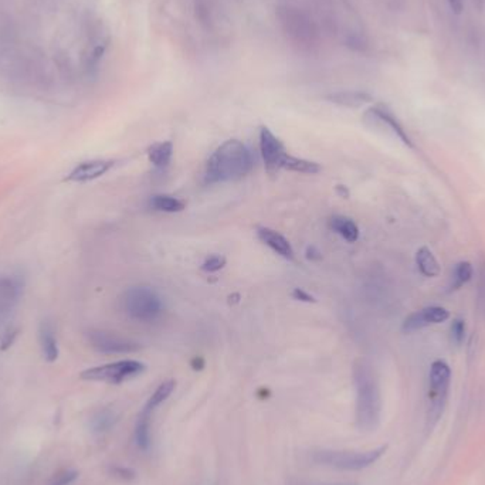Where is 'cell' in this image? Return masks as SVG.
Wrapping results in <instances>:
<instances>
[{"label":"cell","instance_id":"1","mask_svg":"<svg viewBox=\"0 0 485 485\" xmlns=\"http://www.w3.org/2000/svg\"><path fill=\"white\" fill-rule=\"evenodd\" d=\"M356 390V426L362 431H374L380 422L382 399L378 378L369 362L359 359L354 365Z\"/></svg>","mask_w":485,"mask_h":485},{"label":"cell","instance_id":"2","mask_svg":"<svg viewBox=\"0 0 485 485\" xmlns=\"http://www.w3.org/2000/svg\"><path fill=\"white\" fill-rule=\"evenodd\" d=\"M252 169V158L248 148L230 140L222 144L211 156L206 166V180L209 183L233 182L244 177Z\"/></svg>","mask_w":485,"mask_h":485},{"label":"cell","instance_id":"3","mask_svg":"<svg viewBox=\"0 0 485 485\" xmlns=\"http://www.w3.org/2000/svg\"><path fill=\"white\" fill-rule=\"evenodd\" d=\"M386 446L369 451H339L318 450L311 454V460L318 466L336 468L342 471H360L375 464L385 454Z\"/></svg>","mask_w":485,"mask_h":485},{"label":"cell","instance_id":"4","mask_svg":"<svg viewBox=\"0 0 485 485\" xmlns=\"http://www.w3.org/2000/svg\"><path fill=\"white\" fill-rule=\"evenodd\" d=\"M451 382V369L444 360H434L430 366L429 395H427V423L434 427L443 416Z\"/></svg>","mask_w":485,"mask_h":485},{"label":"cell","instance_id":"5","mask_svg":"<svg viewBox=\"0 0 485 485\" xmlns=\"http://www.w3.org/2000/svg\"><path fill=\"white\" fill-rule=\"evenodd\" d=\"M122 310L131 319L149 323L164 312V303L149 287H131L122 295Z\"/></svg>","mask_w":485,"mask_h":485},{"label":"cell","instance_id":"6","mask_svg":"<svg viewBox=\"0 0 485 485\" xmlns=\"http://www.w3.org/2000/svg\"><path fill=\"white\" fill-rule=\"evenodd\" d=\"M145 369L147 366L140 360L124 359V360L85 369V371L80 374V378L87 382L120 385L142 375L145 372Z\"/></svg>","mask_w":485,"mask_h":485},{"label":"cell","instance_id":"7","mask_svg":"<svg viewBox=\"0 0 485 485\" xmlns=\"http://www.w3.org/2000/svg\"><path fill=\"white\" fill-rule=\"evenodd\" d=\"M87 339L92 349L107 355L133 354L141 349V345L138 342L103 330H89Z\"/></svg>","mask_w":485,"mask_h":485},{"label":"cell","instance_id":"8","mask_svg":"<svg viewBox=\"0 0 485 485\" xmlns=\"http://www.w3.org/2000/svg\"><path fill=\"white\" fill-rule=\"evenodd\" d=\"M25 285V279L20 274H0V322L17 307Z\"/></svg>","mask_w":485,"mask_h":485},{"label":"cell","instance_id":"9","mask_svg":"<svg viewBox=\"0 0 485 485\" xmlns=\"http://www.w3.org/2000/svg\"><path fill=\"white\" fill-rule=\"evenodd\" d=\"M260 152L266 169L270 175H274L283 169L284 159L288 153L283 142L267 127H261L260 129Z\"/></svg>","mask_w":485,"mask_h":485},{"label":"cell","instance_id":"10","mask_svg":"<svg viewBox=\"0 0 485 485\" xmlns=\"http://www.w3.org/2000/svg\"><path fill=\"white\" fill-rule=\"evenodd\" d=\"M449 318H450V312L446 308L431 305V307H426V308H422L419 311L410 314L403 321L402 330H403V332L411 334V332L424 330L431 325H437V323L446 322Z\"/></svg>","mask_w":485,"mask_h":485},{"label":"cell","instance_id":"11","mask_svg":"<svg viewBox=\"0 0 485 485\" xmlns=\"http://www.w3.org/2000/svg\"><path fill=\"white\" fill-rule=\"evenodd\" d=\"M114 165H115L114 160H107V159L85 160L78 164L70 173H68L65 180L73 183H87L91 180H96L104 176L107 172H109Z\"/></svg>","mask_w":485,"mask_h":485},{"label":"cell","instance_id":"12","mask_svg":"<svg viewBox=\"0 0 485 485\" xmlns=\"http://www.w3.org/2000/svg\"><path fill=\"white\" fill-rule=\"evenodd\" d=\"M366 117L369 120H372L378 124H382L383 127H386L391 133H394L398 140H400L406 147L413 148V142L410 140V136L407 135L406 129L403 128V125L400 124V121L395 117V114L391 112L387 107L385 105H376L372 107L366 112Z\"/></svg>","mask_w":485,"mask_h":485},{"label":"cell","instance_id":"13","mask_svg":"<svg viewBox=\"0 0 485 485\" xmlns=\"http://www.w3.org/2000/svg\"><path fill=\"white\" fill-rule=\"evenodd\" d=\"M39 345L43 358L49 363H53L58 359V341L54 331L53 323L50 321H43L39 327Z\"/></svg>","mask_w":485,"mask_h":485},{"label":"cell","instance_id":"14","mask_svg":"<svg viewBox=\"0 0 485 485\" xmlns=\"http://www.w3.org/2000/svg\"><path fill=\"white\" fill-rule=\"evenodd\" d=\"M257 237L260 239L261 243H264L267 247H270L274 252L279 254V256L292 260L294 259V250L290 241L280 235L279 232H275L272 228L268 227H259L257 228Z\"/></svg>","mask_w":485,"mask_h":485},{"label":"cell","instance_id":"15","mask_svg":"<svg viewBox=\"0 0 485 485\" xmlns=\"http://www.w3.org/2000/svg\"><path fill=\"white\" fill-rule=\"evenodd\" d=\"M327 101L348 108H358L365 104L372 103V97L365 91H338L328 94L325 97Z\"/></svg>","mask_w":485,"mask_h":485},{"label":"cell","instance_id":"16","mask_svg":"<svg viewBox=\"0 0 485 485\" xmlns=\"http://www.w3.org/2000/svg\"><path fill=\"white\" fill-rule=\"evenodd\" d=\"M328 226L336 235L343 240L355 243L359 239V227L358 224L346 216H332L328 222Z\"/></svg>","mask_w":485,"mask_h":485},{"label":"cell","instance_id":"17","mask_svg":"<svg viewBox=\"0 0 485 485\" xmlns=\"http://www.w3.org/2000/svg\"><path fill=\"white\" fill-rule=\"evenodd\" d=\"M148 159L156 169H165L169 166L172 155H173V145L171 141L156 142L148 148Z\"/></svg>","mask_w":485,"mask_h":485},{"label":"cell","instance_id":"18","mask_svg":"<svg viewBox=\"0 0 485 485\" xmlns=\"http://www.w3.org/2000/svg\"><path fill=\"white\" fill-rule=\"evenodd\" d=\"M416 264H418L419 271L429 279H434L442 271L435 256L427 247H420L416 252Z\"/></svg>","mask_w":485,"mask_h":485},{"label":"cell","instance_id":"19","mask_svg":"<svg viewBox=\"0 0 485 485\" xmlns=\"http://www.w3.org/2000/svg\"><path fill=\"white\" fill-rule=\"evenodd\" d=\"M474 275V267L468 261H460L454 266L450 274L449 291H457L463 285H466Z\"/></svg>","mask_w":485,"mask_h":485},{"label":"cell","instance_id":"20","mask_svg":"<svg viewBox=\"0 0 485 485\" xmlns=\"http://www.w3.org/2000/svg\"><path fill=\"white\" fill-rule=\"evenodd\" d=\"M149 206L156 212L177 213L184 209V202L171 195H155L151 197Z\"/></svg>","mask_w":485,"mask_h":485},{"label":"cell","instance_id":"21","mask_svg":"<svg viewBox=\"0 0 485 485\" xmlns=\"http://www.w3.org/2000/svg\"><path fill=\"white\" fill-rule=\"evenodd\" d=\"M283 169H287L291 172H298V173H305V175H315L321 171V166L316 164V162H311L307 159L287 155V158L284 159Z\"/></svg>","mask_w":485,"mask_h":485},{"label":"cell","instance_id":"22","mask_svg":"<svg viewBox=\"0 0 485 485\" xmlns=\"http://www.w3.org/2000/svg\"><path fill=\"white\" fill-rule=\"evenodd\" d=\"M477 310L485 319V256H479L477 264Z\"/></svg>","mask_w":485,"mask_h":485},{"label":"cell","instance_id":"23","mask_svg":"<svg viewBox=\"0 0 485 485\" xmlns=\"http://www.w3.org/2000/svg\"><path fill=\"white\" fill-rule=\"evenodd\" d=\"M450 338L451 342L457 346L463 345L464 338H466V323L463 319H454L450 328Z\"/></svg>","mask_w":485,"mask_h":485},{"label":"cell","instance_id":"24","mask_svg":"<svg viewBox=\"0 0 485 485\" xmlns=\"http://www.w3.org/2000/svg\"><path fill=\"white\" fill-rule=\"evenodd\" d=\"M78 478V473L76 470H61L56 473L49 485H70Z\"/></svg>","mask_w":485,"mask_h":485},{"label":"cell","instance_id":"25","mask_svg":"<svg viewBox=\"0 0 485 485\" xmlns=\"http://www.w3.org/2000/svg\"><path fill=\"white\" fill-rule=\"evenodd\" d=\"M114 422H115L114 413H111L109 410H104L94 419V427L97 431H105L114 424Z\"/></svg>","mask_w":485,"mask_h":485},{"label":"cell","instance_id":"26","mask_svg":"<svg viewBox=\"0 0 485 485\" xmlns=\"http://www.w3.org/2000/svg\"><path fill=\"white\" fill-rule=\"evenodd\" d=\"M224 266H226V259L223 256H211L209 259L204 260V263L202 264V268L206 272H216L222 270Z\"/></svg>","mask_w":485,"mask_h":485},{"label":"cell","instance_id":"27","mask_svg":"<svg viewBox=\"0 0 485 485\" xmlns=\"http://www.w3.org/2000/svg\"><path fill=\"white\" fill-rule=\"evenodd\" d=\"M292 297H294L295 299H298V301H305V303L314 301V298H312L308 292H305L304 290H301V288H295L294 292H292Z\"/></svg>","mask_w":485,"mask_h":485},{"label":"cell","instance_id":"28","mask_svg":"<svg viewBox=\"0 0 485 485\" xmlns=\"http://www.w3.org/2000/svg\"><path fill=\"white\" fill-rule=\"evenodd\" d=\"M449 5H450V9L453 10V13H455V14H461V12H463V9H464L463 0H449Z\"/></svg>","mask_w":485,"mask_h":485},{"label":"cell","instance_id":"29","mask_svg":"<svg viewBox=\"0 0 485 485\" xmlns=\"http://www.w3.org/2000/svg\"><path fill=\"white\" fill-rule=\"evenodd\" d=\"M114 473L118 474V475L122 477V478H132V474H133L131 470L122 468V467H115V468H114Z\"/></svg>","mask_w":485,"mask_h":485},{"label":"cell","instance_id":"30","mask_svg":"<svg viewBox=\"0 0 485 485\" xmlns=\"http://www.w3.org/2000/svg\"><path fill=\"white\" fill-rule=\"evenodd\" d=\"M336 192H338L342 197H348V196H349L348 189H346L345 186H342V184H338V186H336Z\"/></svg>","mask_w":485,"mask_h":485},{"label":"cell","instance_id":"31","mask_svg":"<svg viewBox=\"0 0 485 485\" xmlns=\"http://www.w3.org/2000/svg\"><path fill=\"white\" fill-rule=\"evenodd\" d=\"M314 485H354V484H314Z\"/></svg>","mask_w":485,"mask_h":485},{"label":"cell","instance_id":"32","mask_svg":"<svg viewBox=\"0 0 485 485\" xmlns=\"http://www.w3.org/2000/svg\"><path fill=\"white\" fill-rule=\"evenodd\" d=\"M291 485H303V484H291Z\"/></svg>","mask_w":485,"mask_h":485}]
</instances>
